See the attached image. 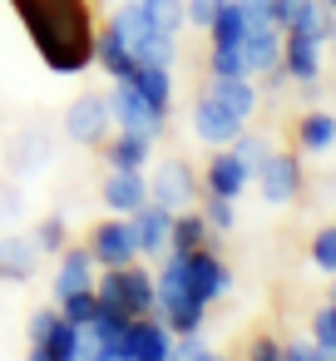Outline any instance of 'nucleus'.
<instances>
[{
  "label": "nucleus",
  "instance_id": "nucleus-1",
  "mask_svg": "<svg viewBox=\"0 0 336 361\" xmlns=\"http://www.w3.org/2000/svg\"><path fill=\"white\" fill-rule=\"evenodd\" d=\"M15 11L20 30L30 35L35 55L45 60L50 75L75 80L94 65V16L89 0H6Z\"/></svg>",
  "mask_w": 336,
  "mask_h": 361
},
{
  "label": "nucleus",
  "instance_id": "nucleus-2",
  "mask_svg": "<svg viewBox=\"0 0 336 361\" xmlns=\"http://www.w3.org/2000/svg\"><path fill=\"white\" fill-rule=\"evenodd\" d=\"M94 292H99V307H109V312H119V317H129V322L158 317V282H154V272L139 267V262L109 267V272L94 282Z\"/></svg>",
  "mask_w": 336,
  "mask_h": 361
},
{
  "label": "nucleus",
  "instance_id": "nucleus-3",
  "mask_svg": "<svg viewBox=\"0 0 336 361\" xmlns=\"http://www.w3.org/2000/svg\"><path fill=\"white\" fill-rule=\"evenodd\" d=\"M109 25L119 30V40L129 45V55L139 60V65H173V45H178V35H168V30H158L144 11H139V0H129V6H119L114 16H109Z\"/></svg>",
  "mask_w": 336,
  "mask_h": 361
},
{
  "label": "nucleus",
  "instance_id": "nucleus-4",
  "mask_svg": "<svg viewBox=\"0 0 336 361\" xmlns=\"http://www.w3.org/2000/svg\"><path fill=\"white\" fill-rule=\"evenodd\" d=\"M30 346L45 351L50 361H80L85 356V331L60 317V307H40L30 317Z\"/></svg>",
  "mask_w": 336,
  "mask_h": 361
},
{
  "label": "nucleus",
  "instance_id": "nucleus-5",
  "mask_svg": "<svg viewBox=\"0 0 336 361\" xmlns=\"http://www.w3.org/2000/svg\"><path fill=\"white\" fill-rule=\"evenodd\" d=\"M85 247H89V257H94V267H129V262H139V243H134V228H129V218H104V223H94L89 228V238H85Z\"/></svg>",
  "mask_w": 336,
  "mask_h": 361
},
{
  "label": "nucleus",
  "instance_id": "nucleus-6",
  "mask_svg": "<svg viewBox=\"0 0 336 361\" xmlns=\"http://www.w3.org/2000/svg\"><path fill=\"white\" fill-rule=\"evenodd\" d=\"M183 257V287L198 297V302H218V297H228V287H232V272H228V262L213 252V247H198V252H178Z\"/></svg>",
  "mask_w": 336,
  "mask_h": 361
},
{
  "label": "nucleus",
  "instance_id": "nucleus-7",
  "mask_svg": "<svg viewBox=\"0 0 336 361\" xmlns=\"http://www.w3.org/2000/svg\"><path fill=\"white\" fill-rule=\"evenodd\" d=\"M109 114H114V129H134V134H158L163 124H168V114L158 109V104H149L134 85H124V80H114V90H109Z\"/></svg>",
  "mask_w": 336,
  "mask_h": 361
},
{
  "label": "nucleus",
  "instance_id": "nucleus-8",
  "mask_svg": "<svg viewBox=\"0 0 336 361\" xmlns=\"http://www.w3.org/2000/svg\"><path fill=\"white\" fill-rule=\"evenodd\" d=\"M114 129V114H109V94H80L70 109H65V134L85 149H99Z\"/></svg>",
  "mask_w": 336,
  "mask_h": 361
},
{
  "label": "nucleus",
  "instance_id": "nucleus-9",
  "mask_svg": "<svg viewBox=\"0 0 336 361\" xmlns=\"http://www.w3.org/2000/svg\"><path fill=\"white\" fill-rule=\"evenodd\" d=\"M252 183H257L262 203L282 208V203H292V198L301 193V159H297V154H282V149H272V159H267V164L252 173Z\"/></svg>",
  "mask_w": 336,
  "mask_h": 361
},
{
  "label": "nucleus",
  "instance_id": "nucleus-10",
  "mask_svg": "<svg viewBox=\"0 0 336 361\" xmlns=\"http://www.w3.org/2000/svg\"><path fill=\"white\" fill-rule=\"evenodd\" d=\"M247 124L232 114V109H223L218 99H208V94H198V104H193V134L208 144V149H232V139L242 134Z\"/></svg>",
  "mask_w": 336,
  "mask_h": 361
},
{
  "label": "nucleus",
  "instance_id": "nucleus-11",
  "mask_svg": "<svg viewBox=\"0 0 336 361\" xmlns=\"http://www.w3.org/2000/svg\"><path fill=\"white\" fill-rule=\"evenodd\" d=\"M149 198L163 203L168 213H183V208H198V178L188 173V164H163L154 178H149Z\"/></svg>",
  "mask_w": 336,
  "mask_h": 361
},
{
  "label": "nucleus",
  "instance_id": "nucleus-12",
  "mask_svg": "<svg viewBox=\"0 0 336 361\" xmlns=\"http://www.w3.org/2000/svg\"><path fill=\"white\" fill-rule=\"evenodd\" d=\"M99 203H104L114 218H134V213L149 203V178H144V173H129V169H109L104 183H99Z\"/></svg>",
  "mask_w": 336,
  "mask_h": 361
},
{
  "label": "nucleus",
  "instance_id": "nucleus-13",
  "mask_svg": "<svg viewBox=\"0 0 336 361\" xmlns=\"http://www.w3.org/2000/svg\"><path fill=\"white\" fill-rule=\"evenodd\" d=\"M242 60H247V75H272L282 70V25H267V20H247V35H242Z\"/></svg>",
  "mask_w": 336,
  "mask_h": 361
},
{
  "label": "nucleus",
  "instance_id": "nucleus-14",
  "mask_svg": "<svg viewBox=\"0 0 336 361\" xmlns=\"http://www.w3.org/2000/svg\"><path fill=\"white\" fill-rule=\"evenodd\" d=\"M252 183V169L232 154V149H213L208 169H203V193H218V198H242V188Z\"/></svg>",
  "mask_w": 336,
  "mask_h": 361
},
{
  "label": "nucleus",
  "instance_id": "nucleus-15",
  "mask_svg": "<svg viewBox=\"0 0 336 361\" xmlns=\"http://www.w3.org/2000/svg\"><path fill=\"white\" fill-rule=\"evenodd\" d=\"M129 228H134V243H139V257H168V233H173V213L163 208V203H144L134 218H129Z\"/></svg>",
  "mask_w": 336,
  "mask_h": 361
},
{
  "label": "nucleus",
  "instance_id": "nucleus-16",
  "mask_svg": "<svg viewBox=\"0 0 336 361\" xmlns=\"http://www.w3.org/2000/svg\"><path fill=\"white\" fill-rule=\"evenodd\" d=\"M129 361H168L173 351V331L158 322V317H144V322H129L124 331V346H119Z\"/></svg>",
  "mask_w": 336,
  "mask_h": 361
},
{
  "label": "nucleus",
  "instance_id": "nucleus-17",
  "mask_svg": "<svg viewBox=\"0 0 336 361\" xmlns=\"http://www.w3.org/2000/svg\"><path fill=\"white\" fill-rule=\"evenodd\" d=\"M282 75L292 85H316L321 80V40H306V35H287L282 30Z\"/></svg>",
  "mask_w": 336,
  "mask_h": 361
},
{
  "label": "nucleus",
  "instance_id": "nucleus-18",
  "mask_svg": "<svg viewBox=\"0 0 336 361\" xmlns=\"http://www.w3.org/2000/svg\"><path fill=\"white\" fill-rule=\"evenodd\" d=\"M99 149H104V164L109 169H129V173H144L149 159H154V139L149 134H134V129H114Z\"/></svg>",
  "mask_w": 336,
  "mask_h": 361
},
{
  "label": "nucleus",
  "instance_id": "nucleus-19",
  "mask_svg": "<svg viewBox=\"0 0 336 361\" xmlns=\"http://www.w3.org/2000/svg\"><path fill=\"white\" fill-rule=\"evenodd\" d=\"M158 322H163L173 336L203 331V322H208V302H198L193 292H158Z\"/></svg>",
  "mask_w": 336,
  "mask_h": 361
},
{
  "label": "nucleus",
  "instance_id": "nucleus-20",
  "mask_svg": "<svg viewBox=\"0 0 336 361\" xmlns=\"http://www.w3.org/2000/svg\"><path fill=\"white\" fill-rule=\"evenodd\" d=\"M203 94L218 99L223 109H232L242 124L257 114V85H252L247 75H232V80H228V75H208V90H203Z\"/></svg>",
  "mask_w": 336,
  "mask_h": 361
},
{
  "label": "nucleus",
  "instance_id": "nucleus-21",
  "mask_svg": "<svg viewBox=\"0 0 336 361\" xmlns=\"http://www.w3.org/2000/svg\"><path fill=\"white\" fill-rule=\"evenodd\" d=\"M94 272H99V267H94L89 247H75V243H70V247H65V252L55 257V287H50V292H55V302H60L65 292L94 287Z\"/></svg>",
  "mask_w": 336,
  "mask_h": 361
},
{
  "label": "nucleus",
  "instance_id": "nucleus-22",
  "mask_svg": "<svg viewBox=\"0 0 336 361\" xmlns=\"http://www.w3.org/2000/svg\"><path fill=\"white\" fill-rule=\"evenodd\" d=\"M282 30H287V35H306V40H321V45H326V40L336 35V11H326L321 0H297Z\"/></svg>",
  "mask_w": 336,
  "mask_h": 361
},
{
  "label": "nucleus",
  "instance_id": "nucleus-23",
  "mask_svg": "<svg viewBox=\"0 0 336 361\" xmlns=\"http://www.w3.org/2000/svg\"><path fill=\"white\" fill-rule=\"evenodd\" d=\"M213 228H208V218L198 213V208H183V213H173V233H168V252H198V247H213Z\"/></svg>",
  "mask_w": 336,
  "mask_h": 361
},
{
  "label": "nucleus",
  "instance_id": "nucleus-24",
  "mask_svg": "<svg viewBox=\"0 0 336 361\" xmlns=\"http://www.w3.org/2000/svg\"><path fill=\"white\" fill-rule=\"evenodd\" d=\"M40 247L30 238H0V282H30Z\"/></svg>",
  "mask_w": 336,
  "mask_h": 361
},
{
  "label": "nucleus",
  "instance_id": "nucleus-25",
  "mask_svg": "<svg viewBox=\"0 0 336 361\" xmlns=\"http://www.w3.org/2000/svg\"><path fill=\"white\" fill-rule=\"evenodd\" d=\"M297 149H301V154H326V149H336V114H326V109L301 114V119H297Z\"/></svg>",
  "mask_w": 336,
  "mask_h": 361
},
{
  "label": "nucleus",
  "instance_id": "nucleus-26",
  "mask_svg": "<svg viewBox=\"0 0 336 361\" xmlns=\"http://www.w3.org/2000/svg\"><path fill=\"white\" fill-rule=\"evenodd\" d=\"M124 85H134V90H139L149 104H158L163 114L173 109V75H168V65H139Z\"/></svg>",
  "mask_w": 336,
  "mask_h": 361
},
{
  "label": "nucleus",
  "instance_id": "nucleus-27",
  "mask_svg": "<svg viewBox=\"0 0 336 361\" xmlns=\"http://www.w3.org/2000/svg\"><path fill=\"white\" fill-rule=\"evenodd\" d=\"M30 243L40 247V257H60V252L70 247V228H65V218H60V213H45V218L35 223Z\"/></svg>",
  "mask_w": 336,
  "mask_h": 361
},
{
  "label": "nucleus",
  "instance_id": "nucleus-28",
  "mask_svg": "<svg viewBox=\"0 0 336 361\" xmlns=\"http://www.w3.org/2000/svg\"><path fill=\"white\" fill-rule=\"evenodd\" d=\"M55 307H60V317H65V322H75V326L85 331V326L99 317V292H94V287H80V292H65Z\"/></svg>",
  "mask_w": 336,
  "mask_h": 361
},
{
  "label": "nucleus",
  "instance_id": "nucleus-29",
  "mask_svg": "<svg viewBox=\"0 0 336 361\" xmlns=\"http://www.w3.org/2000/svg\"><path fill=\"white\" fill-rule=\"evenodd\" d=\"M139 11H144L158 30H168V35L183 30V0H139Z\"/></svg>",
  "mask_w": 336,
  "mask_h": 361
},
{
  "label": "nucleus",
  "instance_id": "nucleus-30",
  "mask_svg": "<svg viewBox=\"0 0 336 361\" xmlns=\"http://www.w3.org/2000/svg\"><path fill=\"white\" fill-rule=\"evenodd\" d=\"M198 213L208 218L213 233H232V223H237V203L232 198H218V193H203V208Z\"/></svg>",
  "mask_w": 336,
  "mask_h": 361
},
{
  "label": "nucleus",
  "instance_id": "nucleus-31",
  "mask_svg": "<svg viewBox=\"0 0 336 361\" xmlns=\"http://www.w3.org/2000/svg\"><path fill=\"white\" fill-rule=\"evenodd\" d=\"M311 267L326 272V277H336V223L316 228V238H311Z\"/></svg>",
  "mask_w": 336,
  "mask_h": 361
},
{
  "label": "nucleus",
  "instance_id": "nucleus-32",
  "mask_svg": "<svg viewBox=\"0 0 336 361\" xmlns=\"http://www.w3.org/2000/svg\"><path fill=\"white\" fill-rule=\"evenodd\" d=\"M232 154H237V159H242V164H247V169L257 173V169H262V164L272 159V144H267L262 134H247V129H242V134L232 139Z\"/></svg>",
  "mask_w": 336,
  "mask_h": 361
},
{
  "label": "nucleus",
  "instance_id": "nucleus-33",
  "mask_svg": "<svg viewBox=\"0 0 336 361\" xmlns=\"http://www.w3.org/2000/svg\"><path fill=\"white\" fill-rule=\"evenodd\" d=\"M311 341H316L326 356H336V302L316 307V317H311Z\"/></svg>",
  "mask_w": 336,
  "mask_h": 361
},
{
  "label": "nucleus",
  "instance_id": "nucleus-34",
  "mask_svg": "<svg viewBox=\"0 0 336 361\" xmlns=\"http://www.w3.org/2000/svg\"><path fill=\"white\" fill-rule=\"evenodd\" d=\"M208 341H203V331H188V336H173V351H168V361H208Z\"/></svg>",
  "mask_w": 336,
  "mask_h": 361
},
{
  "label": "nucleus",
  "instance_id": "nucleus-35",
  "mask_svg": "<svg viewBox=\"0 0 336 361\" xmlns=\"http://www.w3.org/2000/svg\"><path fill=\"white\" fill-rule=\"evenodd\" d=\"M218 6H223V0H183V25L208 30V25H213V16H218Z\"/></svg>",
  "mask_w": 336,
  "mask_h": 361
},
{
  "label": "nucleus",
  "instance_id": "nucleus-36",
  "mask_svg": "<svg viewBox=\"0 0 336 361\" xmlns=\"http://www.w3.org/2000/svg\"><path fill=\"white\" fill-rule=\"evenodd\" d=\"M282 361H331L311 336H292V341H282Z\"/></svg>",
  "mask_w": 336,
  "mask_h": 361
},
{
  "label": "nucleus",
  "instance_id": "nucleus-37",
  "mask_svg": "<svg viewBox=\"0 0 336 361\" xmlns=\"http://www.w3.org/2000/svg\"><path fill=\"white\" fill-rule=\"evenodd\" d=\"M247 20H267V25H282V0H237Z\"/></svg>",
  "mask_w": 336,
  "mask_h": 361
},
{
  "label": "nucleus",
  "instance_id": "nucleus-38",
  "mask_svg": "<svg viewBox=\"0 0 336 361\" xmlns=\"http://www.w3.org/2000/svg\"><path fill=\"white\" fill-rule=\"evenodd\" d=\"M247 361H282V341H277V336H252Z\"/></svg>",
  "mask_w": 336,
  "mask_h": 361
},
{
  "label": "nucleus",
  "instance_id": "nucleus-39",
  "mask_svg": "<svg viewBox=\"0 0 336 361\" xmlns=\"http://www.w3.org/2000/svg\"><path fill=\"white\" fill-rule=\"evenodd\" d=\"M80 361H129V356L124 351H85Z\"/></svg>",
  "mask_w": 336,
  "mask_h": 361
},
{
  "label": "nucleus",
  "instance_id": "nucleus-40",
  "mask_svg": "<svg viewBox=\"0 0 336 361\" xmlns=\"http://www.w3.org/2000/svg\"><path fill=\"white\" fill-rule=\"evenodd\" d=\"M25 361H50V356H45V351H35V346H30V356H25Z\"/></svg>",
  "mask_w": 336,
  "mask_h": 361
},
{
  "label": "nucleus",
  "instance_id": "nucleus-41",
  "mask_svg": "<svg viewBox=\"0 0 336 361\" xmlns=\"http://www.w3.org/2000/svg\"><path fill=\"white\" fill-rule=\"evenodd\" d=\"M208 361H228V356H218V351H208Z\"/></svg>",
  "mask_w": 336,
  "mask_h": 361
},
{
  "label": "nucleus",
  "instance_id": "nucleus-42",
  "mask_svg": "<svg viewBox=\"0 0 336 361\" xmlns=\"http://www.w3.org/2000/svg\"><path fill=\"white\" fill-rule=\"evenodd\" d=\"M321 6H326V11H336V0H321Z\"/></svg>",
  "mask_w": 336,
  "mask_h": 361
},
{
  "label": "nucleus",
  "instance_id": "nucleus-43",
  "mask_svg": "<svg viewBox=\"0 0 336 361\" xmlns=\"http://www.w3.org/2000/svg\"><path fill=\"white\" fill-rule=\"evenodd\" d=\"M326 302H336V287H331V297H326Z\"/></svg>",
  "mask_w": 336,
  "mask_h": 361
},
{
  "label": "nucleus",
  "instance_id": "nucleus-44",
  "mask_svg": "<svg viewBox=\"0 0 336 361\" xmlns=\"http://www.w3.org/2000/svg\"><path fill=\"white\" fill-rule=\"evenodd\" d=\"M331 361H336V356H331Z\"/></svg>",
  "mask_w": 336,
  "mask_h": 361
}]
</instances>
